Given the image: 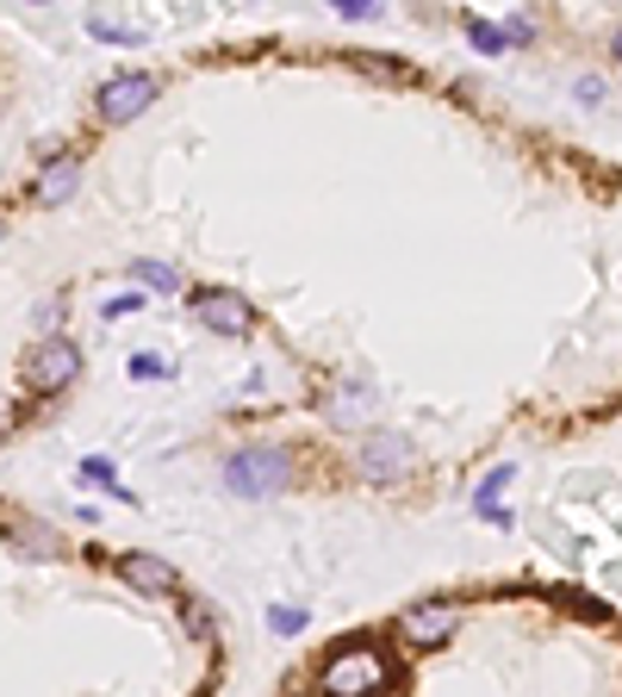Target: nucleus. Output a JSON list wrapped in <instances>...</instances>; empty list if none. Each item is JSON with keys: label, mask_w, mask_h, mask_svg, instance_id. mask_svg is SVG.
<instances>
[{"label": "nucleus", "mask_w": 622, "mask_h": 697, "mask_svg": "<svg viewBox=\"0 0 622 697\" xmlns=\"http://www.w3.org/2000/svg\"><path fill=\"white\" fill-rule=\"evenodd\" d=\"M466 38H473V44H480V50H504V44H511V38L498 32L492 19H466Z\"/></svg>", "instance_id": "f8f14e48"}, {"label": "nucleus", "mask_w": 622, "mask_h": 697, "mask_svg": "<svg viewBox=\"0 0 622 697\" xmlns=\"http://www.w3.org/2000/svg\"><path fill=\"white\" fill-rule=\"evenodd\" d=\"M268 629H274V635H299V629H305V610H293V604H268Z\"/></svg>", "instance_id": "9b49d317"}, {"label": "nucleus", "mask_w": 622, "mask_h": 697, "mask_svg": "<svg viewBox=\"0 0 622 697\" xmlns=\"http://www.w3.org/2000/svg\"><path fill=\"white\" fill-rule=\"evenodd\" d=\"M156 100V75H143V69H124V75H112L107 88H100V100H93V112H100V125H131L143 107Z\"/></svg>", "instance_id": "7ed1b4c3"}, {"label": "nucleus", "mask_w": 622, "mask_h": 697, "mask_svg": "<svg viewBox=\"0 0 622 697\" xmlns=\"http://www.w3.org/2000/svg\"><path fill=\"white\" fill-rule=\"evenodd\" d=\"M193 317H200L205 331H218V336H249V324H255L249 300H243V293H231V286H200V293H193Z\"/></svg>", "instance_id": "39448f33"}, {"label": "nucleus", "mask_w": 622, "mask_h": 697, "mask_svg": "<svg viewBox=\"0 0 622 697\" xmlns=\"http://www.w3.org/2000/svg\"><path fill=\"white\" fill-rule=\"evenodd\" d=\"M138 281H143V286H156V293H169V286L181 281V274H174L169 262H138Z\"/></svg>", "instance_id": "ddd939ff"}, {"label": "nucleus", "mask_w": 622, "mask_h": 697, "mask_svg": "<svg viewBox=\"0 0 622 697\" xmlns=\"http://www.w3.org/2000/svg\"><path fill=\"white\" fill-rule=\"evenodd\" d=\"M7 542H13L19 555H31V560H50V555H62L57 529H44V523H7Z\"/></svg>", "instance_id": "1a4fd4ad"}, {"label": "nucleus", "mask_w": 622, "mask_h": 697, "mask_svg": "<svg viewBox=\"0 0 622 697\" xmlns=\"http://www.w3.org/2000/svg\"><path fill=\"white\" fill-rule=\"evenodd\" d=\"M88 32L93 38H124V44H138V38H143L138 26H119V19H88Z\"/></svg>", "instance_id": "4468645a"}, {"label": "nucleus", "mask_w": 622, "mask_h": 697, "mask_svg": "<svg viewBox=\"0 0 622 697\" xmlns=\"http://www.w3.org/2000/svg\"><path fill=\"white\" fill-rule=\"evenodd\" d=\"M387 654L355 642V648H330V660L318 666V691L324 697H380L387 691Z\"/></svg>", "instance_id": "f257e3e1"}, {"label": "nucleus", "mask_w": 622, "mask_h": 697, "mask_svg": "<svg viewBox=\"0 0 622 697\" xmlns=\"http://www.w3.org/2000/svg\"><path fill=\"white\" fill-rule=\"evenodd\" d=\"M610 57H616V63H622V26H616V32H610Z\"/></svg>", "instance_id": "6ab92c4d"}, {"label": "nucleus", "mask_w": 622, "mask_h": 697, "mask_svg": "<svg viewBox=\"0 0 622 697\" xmlns=\"http://www.w3.org/2000/svg\"><path fill=\"white\" fill-rule=\"evenodd\" d=\"M119 573H124V586H138V592H174V567L162 555H143V548L119 555Z\"/></svg>", "instance_id": "6e6552de"}, {"label": "nucleus", "mask_w": 622, "mask_h": 697, "mask_svg": "<svg viewBox=\"0 0 622 697\" xmlns=\"http://www.w3.org/2000/svg\"><path fill=\"white\" fill-rule=\"evenodd\" d=\"M131 312H143V293H119V300L107 305V317H131Z\"/></svg>", "instance_id": "f3484780"}, {"label": "nucleus", "mask_w": 622, "mask_h": 697, "mask_svg": "<svg viewBox=\"0 0 622 697\" xmlns=\"http://www.w3.org/2000/svg\"><path fill=\"white\" fill-rule=\"evenodd\" d=\"M293 479V455L287 448H237L231 461H224V486L237 492V498H268V492H280Z\"/></svg>", "instance_id": "f03ea898"}, {"label": "nucleus", "mask_w": 622, "mask_h": 697, "mask_svg": "<svg viewBox=\"0 0 622 697\" xmlns=\"http://www.w3.org/2000/svg\"><path fill=\"white\" fill-rule=\"evenodd\" d=\"M76 374H81V355H76L69 336H50V343H38L26 355V386L31 393H62Z\"/></svg>", "instance_id": "20e7f679"}, {"label": "nucleus", "mask_w": 622, "mask_h": 697, "mask_svg": "<svg viewBox=\"0 0 622 697\" xmlns=\"http://www.w3.org/2000/svg\"><path fill=\"white\" fill-rule=\"evenodd\" d=\"M573 94L585 100V107H598V100H604L610 88H604V75H579V81H573Z\"/></svg>", "instance_id": "2eb2a0df"}, {"label": "nucleus", "mask_w": 622, "mask_h": 697, "mask_svg": "<svg viewBox=\"0 0 622 697\" xmlns=\"http://www.w3.org/2000/svg\"><path fill=\"white\" fill-rule=\"evenodd\" d=\"M454 623H461V617H454V610H449V604H418V610H404V617H399V642H404V648H442V642H449V635H454Z\"/></svg>", "instance_id": "423d86ee"}, {"label": "nucleus", "mask_w": 622, "mask_h": 697, "mask_svg": "<svg viewBox=\"0 0 622 697\" xmlns=\"http://www.w3.org/2000/svg\"><path fill=\"white\" fill-rule=\"evenodd\" d=\"M0 238H7V224H0Z\"/></svg>", "instance_id": "aec40b11"}, {"label": "nucleus", "mask_w": 622, "mask_h": 697, "mask_svg": "<svg viewBox=\"0 0 622 697\" xmlns=\"http://www.w3.org/2000/svg\"><path fill=\"white\" fill-rule=\"evenodd\" d=\"M76 174H81V162H76V156H62L57 169L38 174V188H31V193H38L44 206H57V200H69V193H76Z\"/></svg>", "instance_id": "9d476101"}, {"label": "nucleus", "mask_w": 622, "mask_h": 697, "mask_svg": "<svg viewBox=\"0 0 622 697\" xmlns=\"http://www.w3.org/2000/svg\"><path fill=\"white\" fill-rule=\"evenodd\" d=\"M131 374L150 381V374H169V362H162V355H131Z\"/></svg>", "instance_id": "dca6fc26"}, {"label": "nucleus", "mask_w": 622, "mask_h": 697, "mask_svg": "<svg viewBox=\"0 0 622 697\" xmlns=\"http://www.w3.org/2000/svg\"><path fill=\"white\" fill-rule=\"evenodd\" d=\"M337 13H342V19H373V13H380V7H373V0H342Z\"/></svg>", "instance_id": "a211bd4d"}, {"label": "nucleus", "mask_w": 622, "mask_h": 697, "mask_svg": "<svg viewBox=\"0 0 622 697\" xmlns=\"http://www.w3.org/2000/svg\"><path fill=\"white\" fill-rule=\"evenodd\" d=\"M355 467H361L368 479H392V474H404V467H411V443H404L399 430H373L368 443H361Z\"/></svg>", "instance_id": "0eeeda50"}]
</instances>
